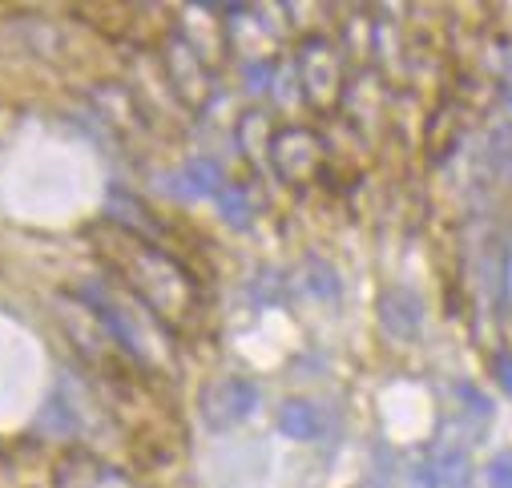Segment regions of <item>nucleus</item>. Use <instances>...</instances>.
Here are the masks:
<instances>
[{"label":"nucleus","mask_w":512,"mask_h":488,"mask_svg":"<svg viewBox=\"0 0 512 488\" xmlns=\"http://www.w3.org/2000/svg\"><path fill=\"white\" fill-rule=\"evenodd\" d=\"M271 158H275V170L287 182H303L319 166V138L311 130H283L271 142Z\"/></svg>","instance_id":"obj_3"},{"label":"nucleus","mask_w":512,"mask_h":488,"mask_svg":"<svg viewBox=\"0 0 512 488\" xmlns=\"http://www.w3.org/2000/svg\"><path fill=\"white\" fill-rule=\"evenodd\" d=\"M218 210H222V218H226L230 226H238V230L250 226V218H254V210H250V190L226 182V186L218 190Z\"/></svg>","instance_id":"obj_8"},{"label":"nucleus","mask_w":512,"mask_h":488,"mask_svg":"<svg viewBox=\"0 0 512 488\" xmlns=\"http://www.w3.org/2000/svg\"><path fill=\"white\" fill-rule=\"evenodd\" d=\"M307 283H311V291H315L319 299H339V279H335V271H331L327 263H315V259H311Z\"/></svg>","instance_id":"obj_9"},{"label":"nucleus","mask_w":512,"mask_h":488,"mask_svg":"<svg viewBox=\"0 0 512 488\" xmlns=\"http://www.w3.org/2000/svg\"><path fill=\"white\" fill-rule=\"evenodd\" d=\"M299 73H303V89L315 105H331L339 93V61L331 53V45L323 41H307L299 53Z\"/></svg>","instance_id":"obj_2"},{"label":"nucleus","mask_w":512,"mask_h":488,"mask_svg":"<svg viewBox=\"0 0 512 488\" xmlns=\"http://www.w3.org/2000/svg\"><path fill=\"white\" fill-rule=\"evenodd\" d=\"M488 484L492 488H512V452H496L488 460Z\"/></svg>","instance_id":"obj_10"},{"label":"nucleus","mask_w":512,"mask_h":488,"mask_svg":"<svg viewBox=\"0 0 512 488\" xmlns=\"http://www.w3.org/2000/svg\"><path fill=\"white\" fill-rule=\"evenodd\" d=\"M432 488H472V460L460 444H440L428 464Z\"/></svg>","instance_id":"obj_6"},{"label":"nucleus","mask_w":512,"mask_h":488,"mask_svg":"<svg viewBox=\"0 0 512 488\" xmlns=\"http://www.w3.org/2000/svg\"><path fill=\"white\" fill-rule=\"evenodd\" d=\"M198 408H202V420L210 432H230L242 420H250L254 408H259V384L250 376H222L202 392Z\"/></svg>","instance_id":"obj_1"},{"label":"nucleus","mask_w":512,"mask_h":488,"mask_svg":"<svg viewBox=\"0 0 512 488\" xmlns=\"http://www.w3.org/2000/svg\"><path fill=\"white\" fill-rule=\"evenodd\" d=\"M456 396H460V400H468L464 408H468V412H476L480 420H488V416H492V404L484 400V392H480V388H472V384H456Z\"/></svg>","instance_id":"obj_11"},{"label":"nucleus","mask_w":512,"mask_h":488,"mask_svg":"<svg viewBox=\"0 0 512 488\" xmlns=\"http://www.w3.org/2000/svg\"><path fill=\"white\" fill-rule=\"evenodd\" d=\"M379 323L388 335L396 339H416L420 323H424V307H420V295L408 291V287H396L379 299Z\"/></svg>","instance_id":"obj_4"},{"label":"nucleus","mask_w":512,"mask_h":488,"mask_svg":"<svg viewBox=\"0 0 512 488\" xmlns=\"http://www.w3.org/2000/svg\"><path fill=\"white\" fill-rule=\"evenodd\" d=\"M279 432L299 440V444H315L331 432V416L311 400H287L279 408Z\"/></svg>","instance_id":"obj_5"},{"label":"nucleus","mask_w":512,"mask_h":488,"mask_svg":"<svg viewBox=\"0 0 512 488\" xmlns=\"http://www.w3.org/2000/svg\"><path fill=\"white\" fill-rule=\"evenodd\" d=\"M222 186H226V182H222V170H218V162H210V158L186 162L182 174L174 178V194H182V198H206V194H218Z\"/></svg>","instance_id":"obj_7"},{"label":"nucleus","mask_w":512,"mask_h":488,"mask_svg":"<svg viewBox=\"0 0 512 488\" xmlns=\"http://www.w3.org/2000/svg\"><path fill=\"white\" fill-rule=\"evenodd\" d=\"M492 372H496V380L504 384V392L512 396V355L496 351V355H492Z\"/></svg>","instance_id":"obj_12"}]
</instances>
